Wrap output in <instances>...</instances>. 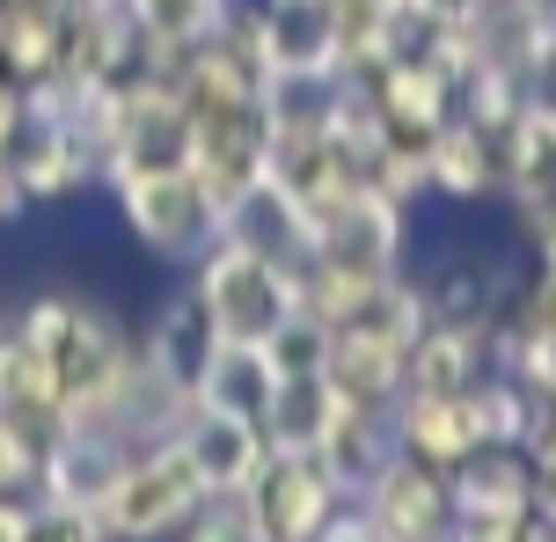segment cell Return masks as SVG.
Listing matches in <instances>:
<instances>
[{
    "instance_id": "cell-1",
    "label": "cell",
    "mask_w": 556,
    "mask_h": 542,
    "mask_svg": "<svg viewBox=\"0 0 556 542\" xmlns=\"http://www.w3.org/2000/svg\"><path fill=\"white\" fill-rule=\"evenodd\" d=\"M191 293L205 301V315H213V330L227 344H264L286 315L301 308V272L278 257H256L242 242H213L191 264Z\"/></svg>"
},
{
    "instance_id": "cell-2",
    "label": "cell",
    "mask_w": 556,
    "mask_h": 542,
    "mask_svg": "<svg viewBox=\"0 0 556 542\" xmlns=\"http://www.w3.org/2000/svg\"><path fill=\"white\" fill-rule=\"evenodd\" d=\"M205 499H213V491H205V477L191 469L184 432H176V440H162V448H147V455L125 462V477L111 484V499L96 506V528L111 542H168Z\"/></svg>"
},
{
    "instance_id": "cell-3",
    "label": "cell",
    "mask_w": 556,
    "mask_h": 542,
    "mask_svg": "<svg viewBox=\"0 0 556 542\" xmlns=\"http://www.w3.org/2000/svg\"><path fill=\"white\" fill-rule=\"evenodd\" d=\"M117 205L132 235L168 264H198L213 242H220V205L198 191L191 169H117Z\"/></svg>"
},
{
    "instance_id": "cell-4",
    "label": "cell",
    "mask_w": 556,
    "mask_h": 542,
    "mask_svg": "<svg viewBox=\"0 0 556 542\" xmlns=\"http://www.w3.org/2000/svg\"><path fill=\"white\" fill-rule=\"evenodd\" d=\"M403 257H410V205L389 199L381 184H359L330 220H315V257L307 264H344L366 279H395Z\"/></svg>"
},
{
    "instance_id": "cell-5",
    "label": "cell",
    "mask_w": 556,
    "mask_h": 542,
    "mask_svg": "<svg viewBox=\"0 0 556 542\" xmlns=\"http://www.w3.org/2000/svg\"><path fill=\"white\" fill-rule=\"evenodd\" d=\"M242 506H250L256 542H315V528L344 506V484L323 455H264Z\"/></svg>"
},
{
    "instance_id": "cell-6",
    "label": "cell",
    "mask_w": 556,
    "mask_h": 542,
    "mask_svg": "<svg viewBox=\"0 0 556 542\" xmlns=\"http://www.w3.org/2000/svg\"><path fill=\"white\" fill-rule=\"evenodd\" d=\"M359 506L374 514V528H381L389 542H446V528H454L446 477L425 469V462H410L403 448L381 462V477L359 491Z\"/></svg>"
},
{
    "instance_id": "cell-7",
    "label": "cell",
    "mask_w": 556,
    "mask_h": 542,
    "mask_svg": "<svg viewBox=\"0 0 556 542\" xmlns=\"http://www.w3.org/2000/svg\"><path fill=\"white\" fill-rule=\"evenodd\" d=\"M446 506H454V520L520 528L534 514V462L520 448H476L469 462L446 469Z\"/></svg>"
},
{
    "instance_id": "cell-8",
    "label": "cell",
    "mask_w": 556,
    "mask_h": 542,
    "mask_svg": "<svg viewBox=\"0 0 556 542\" xmlns=\"http://www.w3.org/2000/svg\"><path fill=\"white\" fill-rule=\"evenodd\" d=\"M359 81L374 88V111H381V125H389V140L432 147L440 125L454 117V81H446L432 59H389V66H374V74H359Z\"/></svg>"
},
{
    "instance_id": "cell-9",
    "label": "cell",
    "mask_w": 556,
    "mask_h": 542,
    "mask_svg": "<svg viewBox=\"0 0 556 542\" xmlns=\"http://www.w3.org/2000/svg\"><path fill=\"white\" fill-rule=\"evenodd\" d=\"M184 455L191 469L205 477L213 499H242L256 484V469H264V426L250 418H220V411H191V426H184Z\"/></svg>"
},
{
    "instance_id": "cell-10",
    "label": "cell",
    "mask_w": 556,
    "mask_h": 542,
    "mask_svg": "<svg viewBox=\"0 0 556 542\" xmlns=\"http://www.w3.org/2000/svg\"><path fill=\"white\" fill-rule=\"evenodd\" d=\"M476 374H491V330L483 323H425L403 352V389L410 396H462Z\"/></svg>"
},
{
    "instance_id": "cell-11",
    "label": "cell",
    "mask_w": 556,
    "mask_h": 542,
    "mask_svg": "<svg viewBox=\"0 0 556 542\" xmlns=\"http://www.w3.org/2000/svg\"><path fill=\"white\" fill-rule=\"evenodd\" d=\"M520 220L534 213H556V96H534L520 125L505 133V191Z\"/></svg>"
},
{
    "instance_id": "cell-12",
    "label": "cell",
    "mask_w": 556,
    "mask_h": 542,
    "mask_svg": "<svg viewBox=\"0 0 556 542\" xmlns=\"http://www.w3.org/2000/svg\"><path fill=\"white\" fill-rule=\"evenodd\" d=\"M505 191V140L476 133L469 117H446L432 140V199L454 205H483Z\"/></svg>"
},
{
    "instance_id": "cell-13",
    "label": "cell",
    "mask_w": 556,
    "mask_h": 542,
    "mask_svg": "<svg viewBox=\"0 0 556 542\" xmlns=\"http://www.w3.org/2000/svg\"><path fill=\"white\" fill-rule=\"evenodd\" d=\"M389 432H395V448L410 462H425V469H454V462H469L476 455V432H469V411H462V396H395L389 411Z\"/></svg>"
},
{
    "instance_id": "cell-14",
    "label": "cell",
    "mask_w": 556,
    "mask_h": 542,
    "mask_svg": "<svg viewBox=\"0 0 556 542\" xmlns=\"http://www.w3.org/2000/svg\"><path fill=\"white\" fill-rule=\"evenodd\" d=\"M344 403H366V411H395L403 396V352L374 330H330V367H323Z\"/></svg>"
},
{
    "instance_id": "cell-15",
    "label": "cell",
    "mask_w": 556,
    "mask_h": 542,
    "mask_svg": "<svg viewBox=\"0 0 556 542\" xmlns=\"http://www.w3.org/2000/svg\"><path fill=\"white\" fill-rule=\"evenodd\" d=\"M220 344L227 338L213 330L205 301H198V293H176V301L154 315V330H147V344H139V352H147V360H154L176 389H198V374L213 367V352H220Z\"/></svg>"
},
{
    "instance_id": "cell-16",
    "label": "cell",
    "mask_w": 556,
    "mask_h": 542,
    "mask_svg": "<svg viewBox=\"0 0 556 542\" xmlns=\"http://www.w3.org/2000/svg\"><path fill=\"white\" fill-rule=\"evenodd\" d=\"M271 389H278V374L264 367V352H256V344H220V352H213V367L198 374L191 403H198V411H220V418H250V426H264Z\"/></svg>"
},
{
    "instance_id": "cell-17",
    "label": "cell",
    "mask_w": 556,
    "mask_h": 542,
    "mask_svg": "<svg viewBox=\"0 0 556 542\" xmlns=\"http://www.w3.org/2000/svg\"><path fill=\"white\" fill-rule=\"evenodd\" d=\"M330 418H337V389L323 381V374H307V381H278L271 411H264V448H271V455H323Z\"/></svg>"
},
{
    "instance_id": "cell-18",
    "label": "cell",
    "mask_w": 556,
    "mask_h": 542,
    "mask_svg": "<svg viewBox=\"0 0 556 542\" xmlns=\"http://www.w3.org/2000/svg\"><path fill=\"white\" fill-rule=\"evenodd\" d=\"M462 411H469L476 448H520L528 440V418H534V389H520L513 374L491 367L462 389Z\"/></svg>"
},
{
    "instance_id": "cell-19",
    "label": "cell",
    "mask_w": 556,
    "mask_h": 542,
    "mask_svg": "<svg viewBox=\"0 0 556 542\" xmlns=\"http://www.w3.org/2000/svg\"><path fill=\"white\" fill-rule=\"evenodd\" d=\"M256 352H264V367H271L278 381H307V374L330 367V323H323V315H307V308H293L271 338L256 344Z\"/></svg>"
},
{
    "instance_id": "cell-20",
    "label": "cell",
    "mask_w": 556,
    "mask_h": 542,
    "mask_svg": "<svg viewBox=\"0 0 556 542\" xmlns=\"http://www.w3.org/2000/svg\"><path fill=\"white\" fill-rule=\"evenodd\" d=\"M176 542H256L250 506H242V499H205V506L176 528Z\"/></svg>"
},
{
    "instance_id": "cell-21",
    "label": "cell",
    "mask_w": 556,
    "mask_h": 542,
    "mask_svg": "<svg viewBox=\"0 0 556 542\" xmlns=\"http://www.w3.org/2000/svg\"><path fill=\"white\" fill-rule=\"evenodd\" d=\"M315 542H389V535L374 528V514H366L359 499H344V506H337V514L315 528Z\"/></svg>"
},
{
    "instance_id": "cell-22",
    "label": "cell",
    "mask_w": 556,
    "mask_h": 542,
    "mask_svg": "<svg viewBox=\"0 0 556 542\" xmlns=\"http://www.w3.org/2000/svg\"><path fill=\"white\" fill-rule=\"evenodd\" d=\"M534 242V279H549L556 286V213H534V220H520Z\"/></svg>"
},
{
    "instance_id": "cell-23",
    "label": "cell",
    "mask_w": 556,
    "mask_h": 542,
    "mask_svg": "<svg viewBox=\"0 0 556 542\" xmlns=\"http://www.w3.org/2000/svg\"><path fill=\"white\" fill-rule=\"evenodd\" d=\"M417 8H432L440 23H469V15L483 8V0H417Z\"/></svg>"
},
{
    "instance_id": "cell-24",
    "label": "cell",
    "mask_w": 556,
    "mask_h": 542,
    "mask_svg": "<svg viewBox=\"0 0 556 542\" xmlns=\"http://www.w3.org/2000/svg\"><path fill=\"white\" fill-rule=\"evenodd\" d=\"M534 514L549 520V535H556V469H549V477H534Z\"/></svg>"
},
{
    "instance_id": "cell-25",
    "label": "cell",
    "mask_w": 556,
    "mask_h": 542,
    "mask_svg": "<svg viewBox=\"0 0 556 542\" xmlns=\"http://www.w3.org/2000/svg\"><path fill=\"white\" fill-rule=\"evenodd\" d=\"M542 96H556V59H549V88H542Z\"/></svg>"
},
{
    "instance_id": "cell-26",
    "label": "cell",
    "mask_w": 556,
    "mask_h": 542,
    "mask_svg": "<svg viewBox=\"0 0 556 542\" xmlns=\"http://www.w3.org/2000/svg\"><path fill=\"white\" fill-rule=\"evenodd\" d=\"M381 8H389V0H381Z\"/></svg>"
},
{
    "instance_id": "cell-27",
    "label": "cell",
    "mask_w": 556,
    "mask_h": 542,
    "mask_svg": "<svg viewBox=\"0 0 556 542\" xmlns=\"http://www.w3.org/2000/svg\"><path fill=\"white\" fill-rule=\"evenodd\" d=\"M0 338H8V330H0Z\"/></svg>"
}]
</instances>
